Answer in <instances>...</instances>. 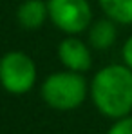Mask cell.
I'll list each match as a JSON object with an SVG mask.
<instances>
[{"label": "cell", "mask_w": 132, "mask_h": 134, "mask_svg": "<svg viewBox=\"0 0 132 134\" xmlns=\"http://www.w3.org/2000/svg\"><path fill=\"white\" fill-rule=\"evenodd\" d=\"M89 96L105 118L119 120L132 114V69L125 64L101 67L89 83Z\"/></svg>", "instance_id": "6da1fadb"}, {"label": "cell", "mask_w": 132, "mask_h": 134, "mask_svg": "<svg viewBox=\"0 0 132 134\" xmlns=\"http://www.w3.org/2000/svg\"><path fill=\"white\" fill-rule=\"evenodd\" d=\"M42 100L54 111H74L82 107L89 96V82L83 72L76 71H56L51 72L40 87Z\"/></svg>", "instance_id": "7a4b0ae2"}, {"label": "cell", "mask_w": 132, "mask_h": 134, "mask_svg": "<svg viewBox=\"0 0 132 134\" xmlns=\"http://www.w3.org/2000/svg\"><path fill=\"white\" fill-rule=\"evenodd\" d=\"M38 71L35 60L24 51H9L0 56V85L9 94L20 96L35 87Z\"/></svg>", "instance_id": "3957f363"}, {"label": "cell", "mask_w": 132, "mask_h": 134, "mask_svg": "<svg viewBox=\"0 0 132 134\" xmlns=\"http://www.w3.org/2000/svg\"><path fill=\"white\" fill-rule=\"evenodd\" d=\"M49 20L64 35H82L92 24L89 0H47Z\"/></svg>", "instance_id": "277c9868"}, {"label": "cell", "mask_w": 132, "mask_h": 134, "mask_svg": "<svg viewBox=\"0 0 132 134\" xmlns=\"http://www.w3.org/2000/svg\"><path fill=\"white\" fill-rule=\"evenodd\" d=\"M58 60L60 64L76 72H87L92 67V53L90 45L78 38V35H67L58 44Z\"/></svg>", "instance_id": "5b68a950"}, {"label": "cell", "mask_w": 132, "mask_h": 134, "mask_svg": "<svg viewBox=\"0 0 132 134\" xmlns=\"http://www.w3.org/2000/svg\"><path fill=\"white\" fill-rule=\"evenodd\" d=\"M49 20L47 0H24L16 9V22L22 29L35 31Z\"/></svg>", "instance_id": "8992f818"}, {"label": "cell", "mask_w": 132, "mask_h": 134, "mask_svg": "<svg viewBox=\"0 0 132 134\" xmlns=\"http://www.w3.org/2000/svg\"><path fill=\"white\" fill-rule=\"evenodd\" d=\"M89 45L96 51H107L116 44L118 38V24L110 18H100L89 25L87 29Z\"/></svg>", "instance_id": "52a82bcc"}, {"label": "cell", "mask_w": 132, "mask_h": 134, "mask_svg": "<svg viewBox=\"0 0 132 134\" xmlns=\"http://www.w3.org/2000/svg\"><path fill=\"white\" fill-rule=\"evenodd\" d=\"M98 5L118 25H132V0H98Z\"/></svg>", "instance_id": "ba28073f"}, {"label": "cell", "mask_w": 132, "mask_h": 134, "mask_svg": "<svg viewBox=\"0 0 132 134\" xmlns=\"http://www.w3.org/2000/svg\"><path fill=\"white\" fill-rule=\"evenodd\" d=\"M107 134H132V114L114 120V123L110 125Z\"/></svg>", "instance_id": "9c48e42d"}, {"label": "cell", "mask_w": 132, "mask_h": 134, "mask_svg": "<svg viewBox=\"0 0 132 134\" xmlns=\"http://www.w3.org/2000/svg\"><path fill=\"white\" fill-rule=\"evenodd\" d=\"M121 60H123V64L127 67L132 69V35L121 45Z\"/></svg>", "instance_id": "30bf717a"}]
</instances>
